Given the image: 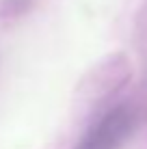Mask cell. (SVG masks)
Returning <instances> with one entry per match:
<instances>
[{"label": "cell", "mask_w": 147, "mask_h": 149, "mask_svg": "<svg viewBox=\"0 0 147 149\" xmlns=\"http://www.w3.org/2000/svg\"><path fill=\"white\" fill-rule=\"evenodd\" d=\"M130 127V117L123 108L106 115L87 134L78 149H113Z\"/></svg>", "instance_id": "obj_1"}]
</instances>
